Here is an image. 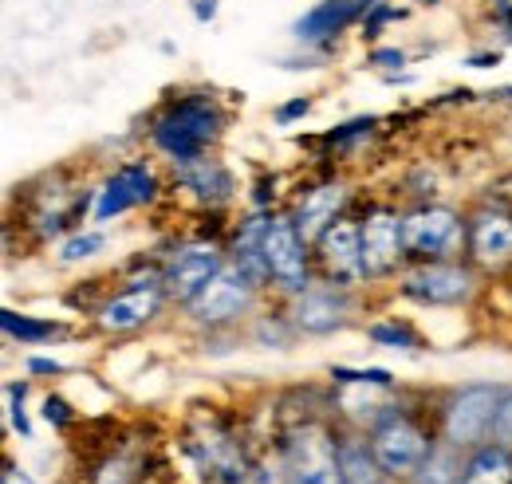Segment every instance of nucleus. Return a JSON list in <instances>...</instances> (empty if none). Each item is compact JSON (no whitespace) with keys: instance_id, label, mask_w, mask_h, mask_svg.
<instances>
[{"instance_id":"obj_1","label":"nucleus","mask_w":512,"mask_h":484,"mask_svg":"<svg viewBox=\"0 0 512 484\" xmlns=\"http://www.w3.org/2000/svg\"><path fill=\"white\" fill-rule=\"evenodd\" d=\"M221 107L209 95H186L178 99L162 119L154 122V146L174 158V166L205 158V150L221 138Z\"/></svg>"},{"instance_id":"obj_2","label":"nucleus","mask_w":512,"mask_h":484,"mask_svg":"<svg viewBox=\"0 0 512 484\" xmlns=\"http://www.w3.org/2000/svg\"><path fill=\"white\" fill-rule=\"evenodd\" d=\"M284 484H347L339 469V441L320 422L296 425L284 441Z\"/></svg>"},{"instance_id":"obj_3","label":"nucleus","mask_w":512,"mask_h":484,"mask_svg":"<svg viewBox=\"0 0 512 484\" xmlns=\"http://www.w3.org/2000/svg\"><path fill=\"white\" fill-rule=\"evenodd\" d=\"M371 445H375V457L386 469V477H402V481H414V473L426 465V457L434 449L426 429L398 410H386L383 418L371 425Z\"/></svg>"},{"instance_id":"obj_4","label":"nucleus","mask_w":512,"mask_h":484,"mask_svg":"<svg viewBox=\"0 0 512 484\" xmlns=\"http://www.w3.org/2000/svg\"><path fill=\"white\" fill-rule=\"evenodd\" d=\"M501 386H465L449 398L446 418H442V437H446L453 449L469 453L477 445L489 441L493 433V418H497V406H501Z\"/></svg>"},{"instance_id":"obj_5","label":"nucleus","mask_w":512,"mask_h":484,"mask_svg":"<svg viewBox=\"0 0 512 484\" xmlns=\"http://www.w3.org/2000/svg\"><path fill=\"white\" fill-rule=\"evenodd\" d=\"M469 237L465 221L446 209V205H426L402 217V244L406 256H422V260H446L453 252H461V241Z\"/></svg>"},{"instance_id":"obj_6","label":"nucleus","mask_w":512,"mask_h":484,"mask_svg":"<svg viewBox=\"0 0 512 484\" xmlns=\"http://www.w3.org/2000/svg\"><path fill=\"white\" fill-rule=\"evenodd\" d=\"M253 292H256V280L233 260V264H225V268L193 296L190 315L197 323H209V327L233 323V319H241V315L253 307Z\"/></svg>"},{"instance_id":"obj_7","label":"nucleus","mask_w":512,"mask_h":484,"mask_svg":"<svg viewBox=\"0 0 512 484\" xmlns=\"http://www.w3.org/2000/svg\"><path fill=\"white\" fill-rule=\"evenodd\" d=\"M264 264H268V280H276V288H284L292 296H300L308 288V241L300 237L292 217H268Z\"/></svg>"},{"instance_id":"obj_8","label":"nucleus","mask_w":512,"mask_h":484,"mask_svg":"<svg viewBox=\"0 0 512 484\" xmlns=\"http://www.w3.org/2000/svg\"><path fill=\"white\" fill-rule=\"evenodd\" d=\"M225 268V260H221V248L213 241H193V244H182L170 260H166V272H162V288H166V296H174V300L190 303L217 272Z\"/></svg>"},{"instance_id":"obj_9","label":"nucleus","mask_w":512,"mask_h":484,"mask_svg":"<svg viewBox=\"0 0 512 484\" xmlns=\"http://www.w3.org/2000/svg\"><path fill=\"white\" fill-rule=\"evenodd\" d=\"M190 453L213 484H245L249 481V465H245L241 445H237L217 422H201L197 429H193Z\"/></svg>"},{"instance_id":"obj_10","label":"nucleus","mask_w":512,"mask_h":484,"mask_svg":"<svg viewBox=\"0 0 512 484\" xmlns=\"http://www.w3.org/2000/svg\"><path fill=\"white\" fill-rule=\"evenodd\" d=\"M402 292L418 303H434V307H453L473 296V272L449 260H426L422 268H414L402 284Z\"/></svg>"},{"instance_id":"obj_11","label":"nucleus","mask_w":512,"mask_h":484,"mask_svg":"<svg viewBox=\"0 0 512 484\" xmlns=\"http://www.w3.org/2000/svg\"><path fill=\"white\" fill-rule=\"evenodd\" d=\"M154 193H158V178H154V170H150L146 162L123 166L115 178H107L103 189L95 193V209H91V217H95V221H111V217L127 213V209H134V205L154 201Z\"/></svg>"},{"instance_id":"obj_12","label":"nucleus","mask_w":512,"mask_h":484,"mask_svg":"<svg viewBox=\"0 0 512 484\" xmlns=\"http://www.w3.org/2000/svg\"><path fill=\"white\" fill-rule=\"evenodd\" d=\"M320 260L327 268V276L335 284H355L367 276V264H363V225L339 217L327 233L320 237Z\"/></svg>"},{"instance_id":"obj_13","label":"nucleus","mask_w":512,"mask_h":484,"mask_svg":"<svg viewBox=\"0 0 512 484\" xmlns=\"http://www.w3.org/2000/svg\"><path fill=\"white\" fill-rule=\"evenodd\" d=\"M402 256H406V244H402V217L390 213V209H375V213L363 221V264H367V276H386V272H394Z\"/></svg>"},{"instance_id":"obj_14","label":"nucleus","mask_w":512,"mask_h":484,"mask_svg":"<svg viewBox=\"0 0 512 484\" xmlns=\"http://www.w3.org/2000/svg\"><path fill=\"white\" fill-rule=\"evenodd\" d=\"M162 296H166L162 284L138 280V284H130L127 292H119V296H111V300L103 303L99 327H103V331H134V327H142V323H150V319L158 315Z\"/></svg>"},{"instance_id":"obj_15","label":"nucleus","mask_w":512,"mask_h":484,"mask_svg":"<svg viewBox=\"0 0 512 484\" xmlns=\"http://www.w3.org/2000/svg\"><path fill=\"white\" fill-rule=\"evenodd\" d=\"M469 252L481 268H509L512 264V213L485 209L469 221Z\"/></svg>"},{"instance_id":"obj_16","label":"nucleus","mask_w":512,"mask_h":484,"mask_svg":"<svg viewBox=\"0 0 512 484\" xmlns=\"http://www.w3.org/2000/svg\"><path fill=\"white\" fill-rule=\"evenodd\" d=\"M375 4H379V0H320L308 16H300V20L292 24V32H296V40H304V44H320V40L339 36V32H343L347 24H355L359 16H367Z\"/></svg>"},{"instance_id":"obj_17","label":"nucleus","mask_w":512,"mask_h":484,"mask_svg":"<svg viewBox=\"0 0 512 484\" xmlns=\"http://www.w3.org/2000/svg\"><path fill=\"white\" fill-rule=\"evenodd\" d=\"M347 311H351V300L339 288H304L296 296L292 319L308 335H327V331H339L347 323Z\"/></svg>"},{"instance_id":"obj_18","label":"nucleus","mask_w":512,"mask_h":484,"mask_svg":"<svg viewBox=\"0 0 512 484\" xmlns=\"http://www.w3.org/2000/svg\"><path fill=\"white\" fill-rule=\"evenodd\" d=\"M343 201H347V185L339 182H327V185H316V189H308L304 197H300V205H296V229H300V237L308 244H320V237L339 221V209H343Z\"/></svg>"},{"instance_id":"obj_19","label":"nucleus","mask_w":512,"mask_h":484,"mask_svg":"<svg viewBox=\"0 0 512 484\" xmlns=\"http://www.w3.org/2000/svg\"><path fill=\"white\" fill-rule=\"evenodd\" d=\"M457 484H512V449L501 441H485L469 449Z\"/></svg>"},{"instance_id":"obj_20","label":"nucleus","mask_w":512,"mask_h":484,"mask_svg":"<svg viewBox=\"0 0 512 484\" xmlns=\"http://www.w3.org/2000/svg\"><path fill=\"white\" fill-rule=\"evenodd\" d=\"M339 469H343V481L347 484H383L386 481V469L379 465L375 457V445L371 437H343L339 441Z\"/></svg>"},{"instance_id":"obj_21","label":"nucleus","mask_w":512,"mask_h":484,"mask_svg":"<svg viewBox=\"0 0 512 484\" xmlns=\"http://www.w3.org/2000/svg\"><path fill=\"white\" fill-rule=\"evenodd\" d=\"M178 178L186 189H193L197 197H205V201H225L229 193H233V178H229V170L221 166V162H213V158H193V162H182L178 166Z\"/></svg>"},{"instance_id":"obj_22","label":"nucleus","mask_w":512,"mask_h":484,"mask_svg":"<svg viewBox=\"0 0 512 484\" xmlns=\"http://www.w3.org/2000/svg\"><path fill=\"white\" fill-rule=\"evenodd\" d=\"M264 233H268V217H249L233 241V260L253 276L256 284L268 280V264H264Z\"/></svg>"},{"instance_id":"obj_23","label":"nucleus","mask_w":512,"mask_h":484,"mask_svg":"<svg viewBox=\"0 0 512 484\" xmlns=\"http://www.w3.org/2000/svg\"><path fill=\"white\" fill-rule=\"evenodd\" d=\"M461 449H453L449 441H442L438 449H430L426 465L414 473V484H457L461 481Z\"/></svg>"},{"instance_id":"obj_24","label":"nucleus","mask_w":512,"mask_h":484,"mask_svg":"<svg viewBox=\"0 0 512 484\" xmlns=\"http://www.w3.org/2000/svg\"><path fill=\"white\" fill-rule=\"evenodd\" d=\"M0 327L8 339H20V343H44L56 335V323H44V319H32V315H16V311H0Z\"/></svg>"},{"instance_id":"obj_25","label":"nucleus","mask_w":512,"mask_h":484,"mask_svg":"<svg viewBox=\"0 0 512 484\" xmlns=\"http://www.w3.org/2000/svg\"><path fill=\"white\" fill-rule=\"evenodd\" d=\"M103 244H107L103 241V233H79V237H71V241L60 244V260H64V264L87 260V256H95Z\"/></svg>"},{"instance_id":"obj_26","label":"nucleus","mask_w":512,"mask_h":484,"mask_svg":"<svg viewBox=\"0 0 512 484\" xmlns=\"http://www.w3.org/2000/svg\"><path fill=\"white\" fill-rule=\"evenodd\" d=\"M371 339L379 343V347H418V339H414V331L410 327H398V323H375L371 327Z\"/></svg>"},{"instance_id":"obj_27","label":"nucleus","mask_w":512,"mask_h":484,"mask_svg":"<svg viewBox=\"0 0 512 484\" xmlns=\"http://www.w3.org/2000/svg\"><path fill=\"white\" fill-rule=\"evenodd\" d=\"M24 394H28V382H8V418H12V429H16L20 437L32 433L28 414H24Z\"/></svg>"},{"instance_id":"obj_28","label":"nucleus","mask_w":512,"mask_h":484,"mask_svg":"<svg viewBox=\"0 0 512 484\" xmlns=\"http://www.w3.org/2000/svg\"><path fill=\"white\" fill-rule=\"evenodd\" d=\"M331 378L351 382V386H383V390L390 386V370H343V366H335Z\"/></svg>"},{"instance_id":"obj_29","label":"nucleus","mask_w":512,"mask_h":484,"mask_svg":"<svg viewBox=\"0 0 512 484\" xmlns=\"http://www.w3.org/2000/svg\"><path fill=\"white\" fill-rule=\"evenodd\" d=\"M489 441H501V445H509L512 449V390L501 394V406H497V418H493Z\"/></svg>"},{"instance_id":"obj_30","label":"nucleus","mask_w":512,"mask_h":484,"mask_svg":"<svg viewBox=\"0 0 512 484\" xmlns=\"http://www.w3.org/2000/svg\"><path fill=\"white\" fill-rule=\"evenodd\" d=\"M134 465H130L127 457H111L99 473H95V484H130L134 481V473H130Z\"/></svg>"},{"instance_id":"obj_31","label":"nucleus","mask_w":512,"mask_h":484,"mask_svg":"<svg viewBox=\"0 0 512 484\" xmlns=\"http://www.w3.org/2000/svg\"><path fill=\"white\" fill-rule=\"evenodd\" d=\"M398 16H402L398 8H390L386 0H379V4H375V8H371V12L363 16V32H367V36H375V32L383 28L386 20H398Z\"/></svg>"},{"instance_id":"obj_32","label":"nucleus","mask_w":512,"mask_h":484,"mask_svg":"<svg viewBox=\"0 0 512 484\" xmlns=\"http://www.w3.org/2000/svg\"><path fill=\"white\" fill-rule=\"evenodd\" d=\"M371 126H375L371 119H355V122H347L343 130H331V134H327V142H331V146H343V142H351V138L371 134Z\"/></svg>"},{"instance_id":"obj_33","label":"nucleus","mask_w":512,"mask_h":484,"mask_svg":"<svg viewBox=\"0 0 512 484\" xmlns=\"http://www.w3.org/2000/svg\"><path fill=\"white\" fill-rule=\"evenodd\" d=\"M308 111H312V103H308V99H292V103H284V107L276 111V122H284V126H288V122L304 119Z\"/></svg>"},{"instance_id":"obj_34","label":"nucleus","mask_w":512,"mask_h":484,"mask_svg":"<svg viewBox=\"0 0 512 484\" xmlns=\"http://www.w3.org/2000/svg\"><path fill=\"white\" fill-rule=\"evenodd\" d=\"M44 418H48L52 425H67V418H71V414H67L64 398H52V394H48V398H44Z\"/></svg>"},{"instance_id":"obj_35","label":"nucleus","mask_w":512,"mask_h":484,"mask_svg":"<svg viewBox=\"0 0 512 484\" xmlns=\"http://www.w3.org/2000/svg\"><path fill=\"white\" fill-rule=\"evenodd\" d=\"M371 63H379V67H402L406 56H402V52H394V48H379V52L371 56Z\"/></svg>"},{"instance_id":"obj_36","label":"nucleus","mask_w":512,"mask_h":484,"mask_svg":"<svg viewBox=\"0 0 512 484\" xmlns=\"http://www.w3.org/2000/svg\"><path fill=\"white\" fill-rule=\"evenodd\" d=\"M193 16L205 24V20H213L217 16V0H193Z\"/></svg>"},{"instance_id":"obj_37","label":"nucleus","mask_w":512,"mask_h":484,"mask_svg":"<svg viewBox=\"0 0 512 484\" xmlns=\"http://www.w3.org/2000/svg\"><path fill=\"white\" fill-rule=\"evenodd\" d=\"M28 370H32V374H56L60 363H56V359H28Z\"/></svg>"},{"instance_id":"obj_38","label":"nucleus","mask_w":512,"mask_h":484,"mask_svg":"<svg viewBox=\"0 0 512 484\" xmlns=\"http://www.w3.org/2000/svg\"><path fill=\"white\" fill-rule=\"evenodd\" d=\"M0 484H36L32 477H24L20 469H4V477H0Z\"/></svg>"},{"instance_id":"obj_39","label":"nucleus","mask_w":512,"mask_h":484,"mask_svg":"<svg viewBox=\"0 0 512 484\" xmlns=\"http://www.w3.org/2000/svg\"><path fill=\"white\" fill-rule=\"evenodd\" d=\"M497 16H501V20L512 28V4H509V0H501V4H497Z\"/></svg>"},{"instance_id":"obj_40","label":"nucleus","mask_w":512,"mask_h":484,"mask_svg":"<svg viewBox=\"0 0 512 484\" xmlns=\"http://www.w3.org/2000/svg\"><path fill=\"white\" fill-rule=\"evenodd\" d=\"M497 60H501V56L493 52V56H473V60H469V63H473V67H493V63H497Z\"/></svg>"},{"instance_id":"obj_41","label":"nucleus","mask_w":512,"mask_h":484,"mask_svg":"<svg viewBox=\"0 0 512 484\" xmlns=\"http://www.w3.org/2000/svg\"><path fill=\"white\" fill-rule=\"evenodd\" d=\"M497 95H509V99H512V87H501V91H497Z\"/></svg>"},{"instance_id":"obj_42","label":"nucleus","mask_w":512,"mask_h":484,"mask_svg":"<svg viewBox=\"0 0 512 484\" xmlns=\"http://www.w3.org/2000/svg\"><path fill=\"white\" fill-rule=\"evenodd\" d=\"M418 4H438V0H418Z\"/></svg>"}]
</instances>
